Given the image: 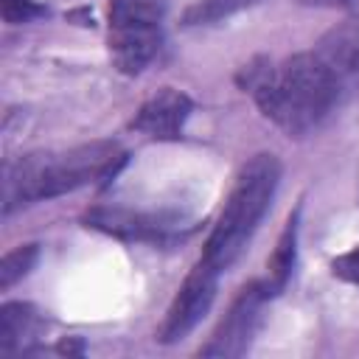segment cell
<instances>
[{
    "label": "cell",
    "instance_id": "30bf717a",
    "mask_svg": "<svg viewBox=\"0 0 359 359\" xmlns=\"http://www.w3.org/2000/svg\"><path fill=\"white\" fill-rule=\"evenodd\" d=\"M45 331V317L31 303H3L0 309V353H28Z\"/></svg>",
    "mask_w": 359,
    "mask_h": 359
},
{
    "label": "cell",
    "instance_id": "6da1fadb",
    "mask_svg": "<svg viewBox=\"0 0 359 359\" xmlns=\"http://www.w3.org/2000/svg\"><path fill=\"white\" fill-rule=\"evenodd\" d=\"M238 84L289 137H303L320 129L323 121L342 104L314 50L294 53L280 62L255 59L241 67Z\"/></svg>",
    "mask_w": 359,
    "mask_h": 359
},
{
    "label": "cell",
    "instance_id": "5bb4252c",
    "mask_svg": "<svg viewBox=\"0 0 359 359\" xmlns=\"http://www.w3.org/2000/svg\"><path fill=\"white\" fill-rule=\"evenodd\" d=\"M0 8L8 25H22V22H31L48 14V8L36 0H0Z\"/></svg>",
    "mask_w": 359,
    "mask_h": 359
},
{
    "label": "cell",
    "instance_id": "52a82bcc",
    "mask_svg": "<svg viewBox=\"0 0 359 359\" xmlns=\"http://www.w3.org/2000/svg\"><path fill=\"white\" fill-rule=\"evenodd\" d=\"M219 269L210 266L205 258L196 261V266L185 275L182 286L177 289L160 328H157V339L163 345H171V342H180L182 337H188L199 320L210 311L213 300H216V286H219Z\"/></svg>",
    "mask_w": 359,
    "mask_h": 359
},
{
    "label": "cell",
    "instance_id": "277c9868",
    "mask_svg": "<svg viewBox=\"0 0 359 359\" xmlns=\"http://www.w3.org/2000/svg\"><path fill=\"white\" fill-rule=\"evenodd\" d=\"M165 0H109V53L126 73H143L163 48Z\"/></svg>",
    "mask_w": 359,
    "mask_h": 359
},
{
    "label": "cell",
    "instance_id": "ba28073f",
    "mask_svg": "<svg viewBox=\"0 0 359 359\" xmlns=\"http://www.w3.org/2000/svg\"><path fill=\"white\" fill-rule=\"evenodd\" d=\"M314 56L334 81L342 104L359 98V20H345L331 28L314 45Z\"/></svg>",
    "mask_w": 359,
    "mask_h": 359
},
{
    "label": "cell",
    "instance_id": "7a4b0ae2",
    "mask_svg": "<svg viewBox=\"0 0 359 359\" xmlns=\"http://www.w3.org/2000/svg\"><path fill=\"white\" fill-rule=\"evenodd\" d=\"M126 163V151L115 140H93L62 151L25 154L6 165L3 174V213L45 202L95 180H109Z\"/></svg>",
    "mask_w": 359,
    "mask_h": 359
},
{
    "label": "cell",
    "instance_id": "2e32d148",
    "mask_svg": "<svg viewBox=\"0 0 359 359\" xmlns=\"http://www.w3.org/2000/svg\"><path fill=\"white\" fill-rule=\"evenodd\" d=\"M311 6H325V8H339L348 14V20H359V0H303Z\"/></svg>",
    "mask_w": 359,
    "mask_h": 359
},
{
    "label": "cell",
    "instance_id": "3957f363",
    "mask_svg": "<svg viewBox=\"0 0 359 359\" xmlns=\"http://www.w3.org/2000/svg\"><path fill=\"white\" fill-rule=\"evenodd\" d=\"M278 182H280V163L275 154L261 151L241 165L233 182V191L202 250V258L210 266L224 272L241 255V250L258 230L261 219L266 216L275 199Z\"/></svg>",
    "mask_w": 359,
    "mask_h": 359
},
{
    "label": "cell",
    "instance_id": "9a60e30c",
    "mask_svg": "<svg viewBox=\"0 0 359 359\" xmlns=\"http://www.w3.org/2000/svg\"><path fill=\"white\" fill-rule=\"evenodd\" d=\"M331 272H334V278L359 286V244H356L353 250L337 255V258L331 261Z\"/></svg>",
    "mask_w": 359,
    "mask_h": 359
},
{
    "label": "cell",
    "instance_id": "8fae6325",
    "mask_svg": "<svg viewBox=\"0 0 359 359\" xmlns=\"http://www.w3.org/2000/svg\"><path fill=\"white\" fill-rule=\"evenodd\" d=\"M297 233H300V208L286 219V227L278 236L275 252L266 261V278L261 283L269 292V297L280 294L286 289L289 278H292V269H294V261H297Z\"/></svg>",
    "mask_w": 359,
    "mask_h": 359
},
{
    "label": "cell",
    "instance_id": "4fadbf2b",
    "mask_svg": "<svg viewBox=\"0 0 359 359\" xmlns=\"http://www.w3.org/2000/svg\"><path fill=\"white\" fill-rule=\"evenodd\" d=\"M39 261V244H20L14 250H8L0 261V289H11L17 280H22Z\"/></svg>",
    "mask_w": 359,
    "mask_h": 359
},
{
    "label": "cell",
    "instance_id": "9c48e42d",
    "mask_svg": "<svg viewBox=\"0 0 359 359\" xmlns=\"http://www.w3.org/2000/svg\"><path fill=\"white\" fill-rule=\"evenodd\" d=\"M191 112L194 101L188 93L163 87L140 104V109L132 118V129L151 140H180Z\"/></svg>",
    "mask_w": 359,
    "mask_h": 359
},
{
    "label": "cell",
    "instance_id": "8992f818",
    "mask_svg": "<svg viewBox=\"0 0 359 359\" xmlns=\"http://www.w3.org/2000/svg\"><path fill=\"white\" fill-rule=\"evenodd\" d=\"M269 292L264 289L261 280H250L230 303L227 314L210 334V339L199 348L202 356H244L264 323V306L269 303Z\"/></svg>",
    "mask_w": 359,
    "mask_h": 359
},
{
    "label": "cell",
    "instance_id": "7c38bea8",
    "mask_svg": "<svg viewBox=\"0 0 359 359\" xmlns=\"http://www.w3.org/2000/svg\"><path fill=\"white\" fill-rule=\"evenodd\" d=\"M261 0H194L185 11H182V25L194 28V25H216L250 6H255Z\"/></svg>",
    "mask_w": 359,
    "mask_h": 359
},
{
    "label": "cell",
    "instance_id": "e0dca14e",
    "mask_svg": "<svg viewBox=\"0 0 359 359\" xmlns=\"http://www.w3.org/2000/svg\"><path fill=\"white\" fill-rule=\"evenodd\" d=\"M59 351H62V353H84V345H81L79 339H65V342L59 345Z\"/></svg>",
    "mask_w": 359,
    "mask_h": 359
},
{
    "label": "cell",
    "instance_id": "5b68a950",
    "mask_svg": "<svg viewBox=\"0 0 359 359\" xmlns=\"http://www.w3.org/2000/svg\"><path fill=\"white\" fill-rule=\"evenodd\" d=\"M84 224L121 241H174L194 230V222L168 210H132L121 205H98L87 210Z\"/></svg>",
    "mask_w": 359,
    "mask_h": 359
}]
</instances>
